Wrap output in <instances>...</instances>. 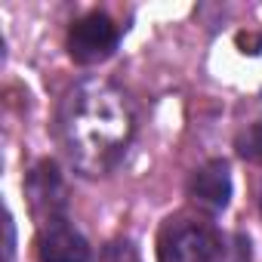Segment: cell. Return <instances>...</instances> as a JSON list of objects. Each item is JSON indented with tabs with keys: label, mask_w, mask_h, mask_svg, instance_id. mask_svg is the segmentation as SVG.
I'll return each instance as SVG.
<instances>
[{
	"label": "cell",
	"mask_w": 262,
	"mask_h": 262,
	"mask_svg": "<svg viewBox=\"0 0 262 262\" xmlns=\"http://www.w3.org/2000/svg\"><path fill=\"white\" fill-rule=\"evenodd\" d=\"M59 129L74 167L86 176H99L123 155L133 136V114L111 83L83 80L68 93Z\"/></svg>",
	"instance_id": "6da1fadb"
},
{
	"label": "cell",
	"mask_w": 262,
	"mask_h": 262,
	"mask_svg": "<svg viewBox=\"0 0 262 262\" xmlns=\"http://www.w3.org/2000/svg\"><path fill=\"white\" fill-rule=\"evenodd\" d=\"M161 262H225V241L194 219H170L158 244Z\"/></svg>",
	"instance_id": "7a4b0ae2"
},
{
	"label": "cell",
	"mask_w": 262,
	"mask_h": 262,
	"mask_svg": "<svg viewBox=\"0 0 262 262\" xmlns=\"http://www.w3.org/2000/svg\"><path fill=\"white\" fill-rule=\"evenodd\" d=\"M117 47V25L105 13H90L77 19L68 31V53L80 65H96L108 59Z\"/></svg>",
	"instance_id": "3957f363"
},
{
	"label": "cell",
	"mask_w": 262,
	"mask_h": 262,
	"mask_svg": "<svg viewBox=\"0 0 262 262\" xmlns=\"http://www.w3.org/2000/svg\"><path fill=\"white\" fill-rule=\"evenodd\" d=\"M191 201L207 213H222L231 198V173L225 161H210L191 176Z\"/></svg>",
	"instance_id": "277c9868"
},
{
	"label": "cell",
	"mask_w": 262,
	"mask_h": 262,
	"mask_svg": "<svg viewBox=\"0 0 262 262\" xmlns=\"http://www.w3.org/2000/svg\"><path fill=\"white\" fill-rule=\"evenodd\" d=\"M37 256H40V262H86L90 247H86L83 234H77L71 225L56 219V222H47L40 228Z\"/></svg>",
	"instance_id": "5b68a950"
},
{
	"label": "cell",
	"mask_w": 262,
	"mask_h": 262,
	"mask_svg": "<svg viewBox=\"0 0 262 262\" xmlns=\"http://www.w3.org/2000/svg\"><path fill=\"white\" fill-rule=\"evenodd\" d=\"M28 194L37 213H50L47 222H56V210L65 207V182L56 170V164L43 161L34 167L31 179H28Z\"/></svg>",
	"instance_id": "8992f818"
},
{
	"label": "cell",
	"mask_w": 262,
	"mask_h": 262,
	"mask_svg": "<svg viewBox=\"0 0 262 262\" xmlns=\"http://www.w3.org/2000/svg\"><path fill=\"white\" fill-rule=\"evenodd\" d=\"M234 148H237V155H241L244 161L262 164V123H253V126H247L244 133L237 136Z\"/></svg>",
	"instance_id": "52a82bcc"
},
{
	"label": "cell",
	"mask_w": 262,
	"mask_h": 262,
	"mask_svg": "<svg viewBox=\"0 0 262 262\" xmlns=\"http://www.w3.org/2000/svg\"><path fill=\"white\" fill-rule=\"evenodd\" d=\"M102 262H139V256H136V250L129 247L126 241L120 244H108L105 247V253H102Z\"/></svg>",
	"instance_id": "ba28073f"
},
{
	"label": "cell",
	"mask_w": 262,
	"mask_h": 262,
	"mask_svg": "<svg viewBox=\"0 0 262 262\" xmlns=\"http://www.w3.org/2000/svg\"><path fill=\"white\" fill-rule=\"evenodd\" d=\"M259 201H262V191H259Z\"/></svg>",
	"instance_id": "9c48e42d"
}]
</instances>
